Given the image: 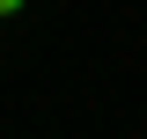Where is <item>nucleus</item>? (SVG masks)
I'll use <instances>...</instances> for the list:
<instances>
[{"mask_svg": "<svg viewBox=\"0 0 147 139\" xmlns=\"http://www.w3.org/2000/svg\"><path fill=\"white\" fill-rule=\"evenodd\" d=\"M15 7H22V0H0V15H15Z\"/></svg>", "mask_w": 147, "mask_h": 139, "instance_id": "1", "label": "nucleus"}]
</instances>
